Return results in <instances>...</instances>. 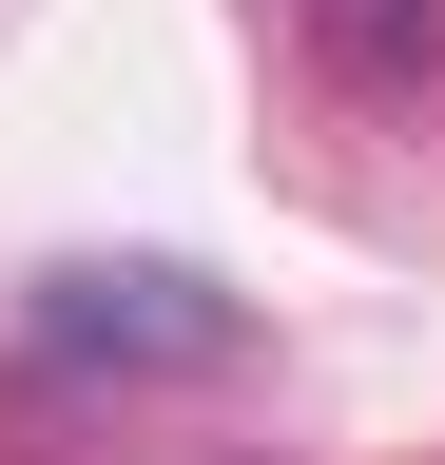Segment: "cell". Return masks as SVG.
I'll list each match as a JSON object with an SVG mask.
<instances>
[{
	"instance_id": "cell-1",
	"label": "cell",
	"mask_w": 445,
	"mask_h": 465,
	"mask_svg": "<svg viewBox=\"0 0 445 465\" xmlns=\"http://www.w3.org/2000/svg\"><path fill=\"white\" fill-rule=\"evenodd\" d=\"M39 330H59V349H233V311H213L194 272H59Z\"/></svg>"
}]
</instances>
